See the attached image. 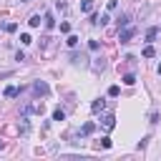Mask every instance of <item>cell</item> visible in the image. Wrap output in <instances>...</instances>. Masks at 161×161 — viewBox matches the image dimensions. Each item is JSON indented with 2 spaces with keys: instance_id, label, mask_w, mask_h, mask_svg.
<instances>
[{
  "instance_id": "cell-1",
  "label": "cell",
  "mask_w": 161,
  "mask_h": 161,
  "mask_svg": "<svg viewBox=\"0 0 161 161\" xmlns=\"http://www.w3.org/2000/svg\"><path fill=\"white\" fill-rule=\"evenodd\" d=\"M133 35H136V28H126V25H123V30H118V40H121V43H128Z\"/></svg>"
},
{
  "instance_id": "cell-2",
  "label": "cell",
  "mask_w": 161,
  "mask_h": 161,
  "mask_svg": "<svg viewBox=\"0 0 161 161\" xmlns=\"http://www.w3.org/2000/svg\"><path fill=\"white\" fill-rule=\"evenodd\" d=\"M48 91H50L48 83H43V80H35V83H33V93H35V96H48Z\"/></svg>"
},
{
  "instance_id": "cell-3",
  "label": "cell",
  "mask_w": 161,
  "mask_h": 161,
  "mask_svg": "<svg viewBox=\"0 0 161 161\" xmlns=\"http://www.w3.org/2000/svg\"><path fill=\"white\" fill-rule=\"evenodd\" d=\"M103 126H106V131H111V128L116 126V116H113V113H106V116H103Z\"/></svg>"
},
{
  "instance_id": "cell-4",
  "label": "cell",
  "mask_w": 161,
  "mask_h": 161,
  "mask_svg": "<svg viewBox=\"0 0 161 161\" xmlns=\"http://www.w3.org/2000/svg\"><path fill=\"white\" fill-rule=\"evenodd\" d=\"M103 108H106V101H103V98H98V101L91 103V111H93V113H101Z\"/></svg>"
},
{
  "instance_id": "cell-5",
  "label": "cell",
  "mask_w": 161,
  "mask_h": 161,
  "mask_svg": "<svg viewBox=\"0 0 161 161\" xmlns=\"http://www.w3.org/2000/svg\"><path fill=\"white\" fill-rule=\"evenodd\" d=\"M96 131V123L93 121H88V123H83V128H80V136H91Z\"/></svg>"
},
{
  "instance_id": "cell-6",
  "label": "cell",
  "mask_w": 161,
  "mask_h": 161,
  "mask_svg": "<svg viewBox=\"0 0 161 161\" xmlns=\"http://www.w3.org/2000/svg\"><path fill=\"white\" fill-rule=\"evenodd\" d=\"M30 111H33V113H43V111H45V103H43V101H38V98H35V103H33V106H30Z\"/></svg>"
},
{
  "instance_id": "cell-7",
  "label": "cell",
  "mask_w": 161,
  "mask_h": 161,
  "mask_svg": "<svg viewBox=\"0 0 161 161\" xmlns=\"http://www.w3.org/2000/svg\"><path fill=\"white\" fill-rule=\"evenodd\" d=\"M103 68H106V60H103V58H96V60H93V70H96V73H101Z\"/></svg>"
},
{
  "instance_id": "cell-8",
  "label": "cell",
  "mask_w": 161,
  "mask_h": 161,
  "mask_svg": "<svg viewBox=\"0 0 161 161\" xmlns=\"http://www.w3.org/2000/svg\"><path fill=\"white\" fill-rule=\"evenodd\" d=\"M80 10L83 13H93V0H83L80 3Z\"/></svg>"
},
{
  "instance_id": "cell-9",
  "label": "cell",
  "mask_w": 161,
  "mask_h": 161,
  "mask_svg": "<svg viewBox=\"0 0 161 161\" xmlns=\"http://www.w3.org/2000/svg\"><path fill=\"white\" fill-rule=\"evenodd\" d=\"M18 93H20V91H18L15 86H8V88H5V98H15Z\"/></svg>"
},
{
  "instance_id": "cell-10",
  "label": "cell",
  "mask_w": 161,
  "mask_h": 161,
  "mask_svg": "<svg viewBox=\"0 0 161 161\" xmlns=\"http://www.w3.org/2000/svg\"><path fill=\"white\" fill-rule=\"evenodd\" d=\"M156 35H158V28H148L146 30V40H153Z\"/></svg>"
},
{
  "instance_id": "cell-11",
  "label": "cell",
  "mask_w": 161,
  "mask_h": 161,
  "mask_svg": "<svg viewBox=\"0 0 161 161\" xmlns=\"http://www.w3.org/2000/svg\"><path fill=\"white\" fill-rule=\"evenodd\" d=\"M123 83H126V86H133V83H136V75H133V73H126V75H123Z\"/></svg>"
},
{
  "instance_id": "cell-12",
  "label": "cell",
  "mask_w": 161,
  "mask_h": 161,
  "mask_svg": "<svg viewBox=\"0 0 161 161\" xmlns=\"http://www.w3.org/2000/svg\"><path fill=\"white\" fill-rule=\"evenodd\" d=\"M43 20H45V28H53V25H55V20H53V15H50V13H45V18H43Z\"/></svg>"
},
{
  "instance_id": "cell-13",
  "label": "cell",
  "mask_w": 161,
  "mask_h": 161,
  "mask_svg": "<svg viewBox=\"0 0 161 161\" xmlns=\"http://www.w3.org/2000/svg\"><path fill=\"white\" fill-rule=\"evenodd\" d=\"M153 53H156L153 45H146V48H143V58H153Z\"/></svg>"
},
{
  "instance_id": "cell-14",
  "label": "cell",
  "mask_w": 161,
  "mask_h": 161,
  "mask_svg": "<svg viewBox=\"0 0 161 161\" xmlns=\"http://www.w3.org/2000/svg\"><path fill=\"white\" fill-rule=\"evenodd\" d=\"M70 60L78 65V63H86V55H78V53H73V55H70Z\"/></svg>"
},
{
  "instance_id": "cell-15",
  "label": "cell",
  "mask_w": 161,
  "mask_h": 161,
  "mask_svg": "<svg viewBox=\"0 0 161 161\" xmlns=\"http://www.w3.org/2000/svg\"><path fill=\"white\" fill-rule=\"evenodd\" d=\"M63 118H65V113H63L60 108H55V111H53V121H63Z\"/></svg>"
},
{
  "instance_id": "cell-16",
  "label": "cell",
  "mask_w": 161,
  "mask_h": 161,
  "mask_svg": "<svg viewBox=\"0 0 161 161\" xmlns=\"http://www.w3.org/2000/svg\"><path fill=\"white\" fill-rule=\"evenodd\" d=\"M28 23H30V28H38V25H40V15H33Z\"/></svg>"
},
{
  "instance_id": "cell-17",
  "label": "cell",
  "mask_w": 161,
  "mask_h": 161,
  "mask_svg": "<svg viewBox=\"0 0 161 161\" xmlns=\"http://www.w3.org/2000/svg\"><path fill=\"white\" fill-rule=\"evenodd\" d=\"M20 43H23V45H28V43H33V38H30L28 33H23V35H20Z\"/></svg>"
},
{
  "instance_id": "cell-18",
  "label": "cell",
  "mask_w": 161,
  "mask_h": 161,
  "mask_svg": "<svg viewBox=\"0 0 161 161\" xmlns=\"http://www.w3.org/2000/svg\"><path fill=\"white\" fill-rule=\"evenodd\" d=\"M118 91H121L118 86H111V88H108V96H111V98H116V96H118Z\"/></svg>"
},
{
  "instance_id": "cell-19",
  "label": "cell",
  "mask_w": 161,
  "mask_h": 161,
  "mask_svg": "<svg viewBox=\"0 0 161 161\" xmlns=\"http://www.w3.org/2000/svg\"><path fill=\"white\" fill-rule=\"evenodd\" d=\"M123 25H128V15H121L118 18V28H123Z\"/></svg>"
},
{
  "instance_id": "cell-20",
  "label": "cell",
  "mask_w": 161,
  "mask_h": 161,
  "mask_svg": "<svg viewBox=\"0 0 161 161\" xmlns=\"http://www.w3.org/2000/svg\"><path fill=\"white\" fill-rule=\"evenodd\" d=\"M68 45L75 48V45H78V35H70V38H68Z\"/></svg>"
},
{
  "instance_id": "cell-21",
  "label": "cell",
  "mask_w": 161,
  "mask_h": 161,
  "mask_svg": "<svg viewBox=\"0 0 161 161\" xmlns=\"http://www.w3.org/2000/svg\"><path fill=\"white\" fill-rule=\"evenodd\" d=\"M5 30H8V33H15V30H18V25H15V23H8V25H5Z\"/></svg>"
},
{
  "instance_id": "cell-22",
  "label": "cell",
  "mask_w": 161,
  "mask_h": 161,
  "mask_svg": "<svg viewBox=\"0 0 161 161\" xmlns=\"http://www.w3.org/2000/svg\"><path fill=\"white\" fill-rule=\"evenodd\" d=\"M60 33H70V25L68 23H60Z\"/></svg>"
},
{
  "instance_id": "cell-23",
  "label": "cell",
  "mask_w": 161,
  "mask_h": 161,
  "mask_svg": "<svg viewBox=\"0 0 161 161\" xmlns=\"http://www.w3.org/2000/svg\"><path fill=\"white\" fill-rule=\"evenodd\" d=\"M101 146L103 148H111V138H101Z\"/></svg>"
},
{
  "instance_id": "cell-24",
  "label": "cell",
  "mask_w": 161,
  "mask_h": 161,
  "mask_svg": "<svg viewBox=\"0 0 161 161\" xmlns=\"http://www.w3.org/2000/svg\"><path fill=\"white\" fill-rule=\"evenodd\" d=\"M158 75H161V63H158Z\"/></svg>"
},
{
  "instance_id": "cell-25",
  "label": "cell",
  "mask_w": 161,
  "mask_h": 161,
  "mask_svg": "<svg viewBox=\"0 0 161 161\" xmlns=\"http://www.w3.org/2000/svg\"><path fill=\"white\" fill-rule=\"evenodd\" d=\"M23 3H30V0H23Z\"/></svg>"
}]
</instances>
